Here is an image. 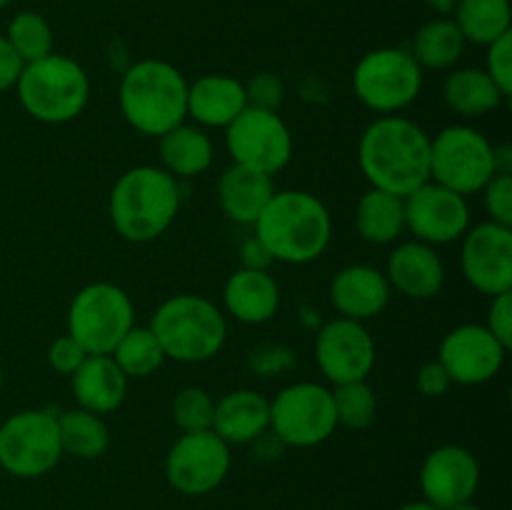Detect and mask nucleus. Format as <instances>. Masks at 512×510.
Masks as SVG:
<instances>
[{"label": "nucleus", "instance_id": "10", "mask_svg": "<svg viewBox=\"0 0 512 510\" xmlns=\"http://www.w3.org/2000/svg\"><path fill=\"white\" fill-rule=\"evenodd\" d=\"M338 428L333 390L323 383H293L270 400V430L285 448H313Z\"/></svg>", "mask_w": 512, "mask_h": 510}, {"label": "nucleus", "instance_id": "27", "mask_svg": "<svg viewBox=\"0 0 512 510\" xmlns=\"http://www.w3.org/2000/svg\"><path fill=\"white\" fill-rule=\"evenodd\" d=\"M355 228L365 243H395L405 230V198L378 188L365 190L355 208Z\"/></svg>", "mask_w": 512, "mask_h": 510}, {"label": "nucleus", "instance_id": "38", "mask_svg": "<svg viewBox=\"0 0 512 510\" xmlns=\"http://www.w3.org/2000/svg\"><path fill=\"white\" fill-rule=\"evenodd\" d=\"M250 370L260 375V378H270V375L285 373L295 365V350L285 348L280 343H260L258 348L250 350L248 358Z\"/></svg>", "mask_w": 512, "mask_h": 510}, {"label": "nucleus", "instance_id": "14", "mask_svg": "<svg viewBox=\"0 0 512 510\" xmlns=\"http://www.w3.org/2000/svg\"><path fill=\"white\" fill-rule=\"evenodd\" d=\"M470 228L468 198L445 185L428 180L405 195V230L428 245L460 240Z\"/></svg>", "mask_w": 512, "mask_h": 510}, {"label": "nucleus", "instance_id": "3", "mask_svg": "<svg viewBox=\"0 0 512 510\" xmlns=\"http://www.w3.org/2000/svg\"><path fill=\"white\" fill-rule=\"evenodd\" d=\"M180 200L178 178L155 165H138L110 190V223L128 243H150L173 225Z\"/></svg>", "mask_w": 512, "mask_h": 510}, {"label": "nucleus", "instance_id": "13", "mask_svg": "<svg viewBox=\"0 0 512 510\" xmlns=\"http://www.w3.org/2000/svg\"><path fill=\"white\" fill-rule=\"evenodd\" d=\"M233 455L230 445L213 430L183 433L165 458V478L183 495H208L228 478Z\"/></svg>", "mask_w": 512, "mask_h": 510}, {"label": "nucleus", "instance_id": "12", "mask_svg": "<svg viewBox=\"0 0 512 510\" xmlns=\"http://www.w3.org/2000/svg\"><path fill=\"white\" fill-rule=\"evenodd\" d=\"M225 145L235 165L273 178L293 158V133L275 110L245 108L225 128Z\"/></svg>", "mask_w": 512, "mask_h": 510}, {"label": "nucleus", "instance_id": "44", "mask_svg": "<svg viewBox=\"0 0 512 510\" xmlns=\"http://www.w3.org/2000/svg\"><path fill=\"white\" fill-rule=\"evenodd\" d=\"M240 260H243V268H253V270H268V265L273 263L270 253L265 250V245L260 243L258 238H248L240 248Z\"/></svg>", "mask_w": 512, "mask_h": 510}, {"label": "nucleus", "instance_id": "29", "mask_svg": "<svg viewBox=\"0 0 512 510\" xmlns=\"http://www.w3.org/2000/svg\"><path fill=\"white\" fill-rule=\"evenodd\" d=\"M465 38L460 33V28L455 25V20L438 18L425 23L423 28L415 33L413 48L410 55L415 58V63L420 68L428 70H445L453 68L465 53Z\"/></svg>", "mask_w": 512, "mask_h": 510}, {"label": "nucleus", "instance_id": "43", "mask_svg": "<svg viewBox=\"0 0 512 510\" xmlns=\"http://www.w3.org/2000/svg\"><path fill=\"white\" fill-rule=\"evenodd\" d=\"M23 68H25L23 58L15 53L13 45L8 43V38L0 35V93H3V90L15 88Z\"/></svg>", "mask_w": 512, "mask_h": 510}, {"label": "nucleus", "instance_id": "24", "mask_svg": "<svg viewBox=\"0 0 512 510\" xmlns=\"http://www.w3.org/2000/svg\"><path fill=\"white\" fill-rule=\"evenodd\" d=\"M70 378H73V395L78 408L95 415L118 410L128 395V378L110 355H88Z\"/></svg>", "mask_w": 512, "mask_h": 510}, {"label": "nucleus", "instance_id": "31", "mask_svg": "<svg viewBox=\"0 0 512 510\" xmlns=\"http://www.w3.org/2000/svg\"><path fill=\"white\" fill-rule=\"evenodd\" d=\"M58 435L63 453L80 460L100 458L110 445V430L105 420L83 408L58 413Z\"/></svg>", "mask_w": 512, "mask_h": 510}, {"label": "nucleus", "instance_id": "2", "mask_svg": "<svg viewBox=\"0 0 512 510\" xmlns=\"http://www.w3.org/2000/svg\"><path fill=\"white\" fill-rule=\"evenodd\" d=\"M253 228L270 258L290 265L318 260L333 238L328 208L308 190H275Z\"/></svg>", "mask_w": 512, "mask_h": 510}, {"label": "nucleus", "instance_id": "30", "mask_svg": "<svg viewBox=\"0 0 512 510\" xmlns=\"http://www.w3.org/2000/svg\"><path fill=\"white\" fill-rule=\"evenodd\" d=\"M453 13L465 43L488 48L490 43L510 33V0H458Z\"/></svg>", "mask_w": 512, "mask_h": 510}, {"label": "nucleus", "instance_id": "19", "mask_svg": "<svg viewBox=\"0 0 512 510\" xmlns=\"http://www.w3.org/2000/svg\"><path fill=\"white\" fill-rule=\"evenodd\" d=\"M390 293L393 288L385 273L373 265H348L330 280V303L338 310V318L358 323L378 318L388 308Z\"/></svg>", "mask_w": 512, "mask_h": 510}, {"label": "nucleus", "instance_id": "46", "mask_svg": "<svg viewBox=\"0 0 512 510\" xmlns=\"http://www.w3.org/2000/svg\"><path fill=\"white\" fill-rule=\"evenodd\" d=\"M425 3H428L435 13L450 15L455 10V5H458V0H425Z\"/></svg>", "mask_w": 512, "mask_h": 510}, {"label": "nucleus", "instance_id": "17", "mask_svg": "<svg viewBox=\"0 0 512 510\" xmlns=\"http://www.w3.org/2000/svg\"><path fill=\"white\" fill-rule=\"evenodd\" d=\"M505 348L485 325L465 323L450 330L438 348V363L458 385H483L500 373Z\"/></svg>", "mask_w": 512, "mask_h": 510}, {"label": "nucleus", "instance_id": "48", "mask_svg": "<svg viewBox=\"0 0 512 510\" xmlns=\"http://www.w3.org/2000/svg\"><path fill=\"white\" fill-rule=\"evenodd\" d=\"M450 510H480V508H478V505H473V500H470V503L455 505V508H450Z\"/></svg>", "mask_w": 512, "mask_h": 510}, {"label": "nucleus", "instance_id": "32", "mask_svg": "<svg viewBox=\"0 0 512 510\" xmlns=\"http://www.w3.org/2000/svg\"><path fill=\"white\" fill-rule=\"evenodd\" d=\"M110 358L115 360L120 370L125 373V378H148L155 370H160V365L165 363V353L160 348L158 338L150 328H133L120 338V343L115 345Z\"/></svg>", "mask_w": 512, "mask_h": 510}, {"label": "nucleus", "instance_id": "8", "mask_svg": "<svg viewBox=\"0 0 512 510\" xmlns=\"http://www.w3.org/2000/svg\"><path fill=\"white\" fill-rule=\"evenodd\" d=\"M135 325V308L120 285L90 283L75 293L68 308V335L88 355H110Z\"/></svg>", "mask_w": 512, "mask_h": 510}, {"label": "nucleus", "instance_id": "6", "mask_svg": "<svg viewBox=\"0 0 512 510\" xmlns=\"http://www.w3.org/2000/svg\"><path fill=\"white\" fill-rule=\"evenodd\" d=\"M25 113L48 125H63L78 118L90 100V78L83 65L68 55H45L25 63L18 83Z\"/></svg>", "mask_w": 512, "mask_h": 510}, {"label": "nucleus", "instance_id": "39", "mask_svg": "<svg viewBox=\"0 0 512 510\" xmlns=\"http://www.w3.org/2000/svg\"><path fill=\"white\" fill-rule=\"evenodd\" d=\"M245 98H248L250 108L275 110L278 113L285 100V85L275 73H258L245 85Z\"/></svg>", "mask_w": 512, "mask_h": 510}, {"label": "nucleus", "instance_id": "34", "mask_svg": "<svg viewBox=\"0 0 512 510\" xmlns=\"http://www.w3.org/2000/svg\"><path fill=\"white\" fill-rule=\"evenodd\" d=\"M333 405L335 415H338V425H345L350 430L370 428L375 413H378V398H375V390L370 388L368 380L335 385Z\"/></svg>", "mask_w": 512, "mask_h": 510}, {"label": "nucleus", "instance_id": "1", "mask_svg": "<svg viewBox=\"0 0 512 510\" xmlns=\"http://www.w3.org/2000/svg\"><path fill=\"white\" fill-rule=\"evenodd\" d=\"M358 163L370 188L405 198L430 180V135L403 115H383L360 135Z\"/></svg>", "mask_w": 512, "mask_h": 510}, {"label": "nucleus", "instance_id": "42", "mask_svg": "<svg viewBox=\"0 0 512 510\" xmlns=\"http://www.w3.org/2000/svg\"><path fill=\"white\" fill-rule=\"evenodd\" d=\"M450 385H453V380L438 360H430L418 370V390L428 398H440V395L448 393Z\"/></svg>", "mask_w": 512, "mask_h": 510}, {"label": "nucleus", "instance_id": "37", "mask_svg": "<svg viewBox=\"0 0 512 510\" xmlns=\"http://www.w3.org/2000/svg\"><path fill=\"white\" fill-rule=\"evenodd\" d=\"M485 73L493 78L500 93L508 98L512 93V33H505L495 43L488 45V55H485Z\"/></svg>", "mask_w": 512, "mask_h": 510}, {"label": "nucleus", "instance_id": "20", "mask_svg": "<svg viewBox=\"0 0 512 510\" xmlns=\"http://www.w3.org/2000/svg\"><path fill=\"white\" fill-rule=\"evenodd\" d=\"M390 288L413 300H430L445 283V265L435 245L408 240L390 253L385 270Z\"/></svg>", "mask_w": 512, "mask_h": 510}, {"label": "nucleus", "instance_id": "49", "mask_svg": "<svg viewBox=\"0 0 512 510\" xmlns=\"http://www.w3.org/2000/svg\"><path fill=\"white\" fill-rule=\"evenodd\" d=\"M0 390H3V368H0Z\"/></svg>", "mask_w": 512, "mask_h": 510}, {"label": "nucleus", "instance_id": "16", "mask_svg": "<svg viewBox=\"0 0 512 510\" xmlns=\"http://www.w3.org/2000/svg\"><path fill=\"white\" fill-rule=\"evenodd\" d=\"M315 360L333 385L368 380L375 365V343L365 323L333 318L315 335Z\"/></svg>", "mask_w": 512, "mask_h": 510}, {"label": "nucleus", "instance_id": "11", "mask_svg": "<svg viewBox=\"0 0 512 510\" xmlns=\"http://www.w3.org/2000/svg\"><path fill=\"white\" fill-rule=\"evenodd\" d=\"M63 458L58 413L20 410L0 425V468L15 478H40Z\"/></svg>", "mask_w": 512, "mask_h": 510}, {"label": "nucleus", "instance_id": "50", "mask_svg": "<svg viewBox=\"0 0 512 510\" xmlns=\"http://www.w3.org/2000/svg\"><path fill=\"white\" fill-rule=\"evenodd\" d=\"M10 3V0H0V8H3V5H8Z\"/></svg>", "mask_w": 512, "mask_h": 510}, {"label": "nucleus", "instance_id": "40", "mask_svg": "<svg viewBox=\"0 0 512 510\" xmlns=\"http://www.w3.org/2000/svg\"><path fill=\"white\" fill-rule=\"evenodd\" d=\"M85 358H88L85 348L78 340L70 338V335H60V338H55L48 348L50 368L60 375H73L75 370L85 363Z\"/></svg>", "mask_w": 512, "mask_h": 510}, {"label": "nucleus", "instance_id": "28", "mask_svg": "<svg viewBox=\"0 0 512 510\" xmlns=\"http://www.w3.org/2000/svg\"><path fill=\"white\" fill-rule=\"evenodd\" d=\"M443 100L453 113L465 118H483L500 108L505 95L483 68H460L445 78Z\"/></svg>", "mask_w": 512, "mask_h": 510}, {"label": "nucleus", "instance_id": "22", "mask_svg": "<svg viewBox=\"0 0 512 510\" xmlns=\"http://www.w3.org/2000/svg\"><path fill=\"white\" fill-rule=\"evenodd\" d=\"M225 310L245 325H263L278 315L280 288L268 270L240 268L223 288Z\"/></svg>", "mask_w": 512, "mask_h": 510}, {"label": "nucleus", "instance_id": "5", "mask_svg": "<svg viewBox=\"0 0 512 510\" xmlns=\"http://www.w3.org/2000/svg\"><path fill=\"white\" fill-rule=\"evenodd\" d=\"M165 358L178 363H205L223 350L228 323L213 300L203 295H173L158 305L148 325Z\"/></svg>", "mask_w": 512, "mask_h": 510}, {"label": "nucleus", "instance_id": "36", "mask_svg": "<svg viewBox=\"0 0 512 510\" xmlns=\"http://www.w3.org/2000/svg\"><path fill=\"white\" fill-rule=\"evenodd\" d=\"M480 193L490 220L512 228V173H495Z\"/></svg>", "mask_w": 512, "mask_h": 510}, {"label": "nucleus", "instance_id": "4", "mask_svg": "<svg viewBox=\"0 0 512 510\" xmlns=\"http://www.w3.org/2000/svg\"><path fill=\"white\" fill-rule=\"evenodd\" d=\"M120 113L143 135H165L188 118V80L165 60H138L123 73Z\"/></svg>", "mask_w": 512, "mask_h": 510}, {"label": "nucleus", "instance_id": "9", "mask_svg": "<svg viewBox=\"0 0 512 510\" xmlns=\"http://www.w3.org/2000/svg\"><path fill=\"white\" fill-rule=\"evenodd\" d=\"M353 90L365 108L395 115L418 100L423 68L405 48L370 50L355 65Z\"/></svg>", "mask_w": 512, "mask_h": 510}, {"label": "nucleus", "instance_id": "7", "mask_svg": "<svg viewBox=\"0 0 512 510\" xmlns=\"http://www.w3.org/2000/svg\"><path fill=\"white\" fill-rule=\"evenodd\" d=\"M498 173L495 145L470 125H448L430 138V180L460 195L480 193Z\"/></svg>", "mask_w": 512, "mask_h": 510}, {"label": "nucleus", "instance_id": "18", "mask_svg": "<svg viewBox=\"0 0 512 510\" xmlns=\"http://www.w3.org/2000/svg\"><path fill=\"white\" fill-rule=\"evenodd\" d=\"M480 485V463L463 445H440L420 468V490L425 503L438 510H450L473 500Z\"/></svg>", "mask_w": 512, "mask_h": 510}, {"label": "nucleus", "instance_id": "47", "mask_svg": "<svg viewBox=\"0 0 512 510\" xmlns=\"http://www.w3.org/2000/svg\"><path fill=\"white\" fill-rule=\"evenodd\" d=\"M400 510H438V508H433V505L425 503V500H418V503L403 505V508H400Z\"/></svg>", "mask_w": 512, "mask_h": 510}, {"label": "nucleus", "instance_id": "23", "mask_svg": "<svg viewBox=\"0 0 512 510\" xmlns=\"http://www.w3.org/2000/svg\"><path fill=\"white\" fill-rule=\"evenodd\" d=\"M270 428V400L258 390H230L215 400L213 433L228 445H248Z\"/></svg>", "mask_w": 512, "mask_h": 510}, {"label": "nucleus", "instance_id": "15", "mask_svg": "<svg viewBox=\"0 0 512 510\" xmlns=\"http://www.w3.org/2000/svg\"><path fill=\"white\" fill-rule=\"evenodd\" d=\"M460 240V268L478 293L495 298L512 290V228L485 220Z\"/></svg>", "mask_w": 512, "mask_h": 510}, {"label": "nucleus", "instance_id": "35", "mask_svg": "<svg viewBox=\"0 0 512 510\" xmlns=\"http://www.w3.org/2000/svg\"><path fill=\"white\" fill-rule=\"evenodd\" d=\"M213 413L215 400L213 395L198 385H188V388L178 390L170 405V415L173 423L178 425L183 433H200V430H213Z\"/></svg>", "mask_w": 512, "mask_h": 510}, {"label": "nucleus", "instance_id": "26", "mask_svg": "<svg viewBox=\"0 0 512 510\" xmlns=\"http://www.w3.org/2000/svg\"><path fill=\"white\" fill-rule=\"evenodd\" d=\"M213 140L198 125L180 123L178 128L160 135V160L163 170L173 178H195L213 165Z\"/></svg>", "mask_w": 512, "mask_h": 510}, {"label": "nucleus", "instance_id": "45", "mask_svg": "<svg viewBox=\"0 0 512 510\" xmlns=\"http://www.w3.org/2000/svg\"><path fill=\"white\" fill-rule=\"evenodd\" d=\"M253 448H255V453H258L260 460H275V458H280V453L285 450V445H283V440H280L278 435L268 428L263 435H258V438L253 440Z\"/></svg>", "mask_w": 512, "mask_h": 510}, {"label": "nucleus", "instance_id": "33", "mask_svg": "<svg viewBox=\"0 0 512 510\" xmlns=\"http://www.w3.org/2000/svg\"><path fill=\"white\" fill-rule=\"evenodd\" d=\"M8 43L13 45L15 53L23 58V63L45 58L53 53V28L48 20L33 10H23L8 23Z\"/></svg>", "mask_w": 512, "mask_h": 510}, {"label": "nucleus", "instance_id": "25", "mask_svg": "<svg viewBox=\"0 0 512 510\" xmlns=\"http://www.w3.org/2000/svg\"><path fill=\"white\" fill-rule=\"evenodd\" d=\"M273 178L245 165H230L218 180V200L225 218L238 225H253L273 198Z\"/></svg>", "mask_w": 512, "mask_h": 510}, {"label": "nucleus", "instance_id": "21", "mask_svg": "<svg viewBox=\"0 0 512 510\" xmlns=\"http://www.w3.org/2000/svg\"><path fill=\"white\" fill-rule=\"evenodd\" d=\"M248 108L245 85L233 75L210 73L188 83V115L208 128H228Z\"/></svg>", "mask_w": 512, "mask_h": 510}, {"label": "nucleus", "instance_id": "41", "mask_svg": "<svg viewBox=\"0 0 512 510\" xmlns=\"http://www.w3.org/2000/svg\"><path fill=\"white\" fill-rule=\"evenodd\" d=\"M485 328L510 350L512 345V290L508 293L495 295L493 303L488 308V320H485Z\"/></svg>", "mask_w": 512, "mask_h": 510}]
</instances>
